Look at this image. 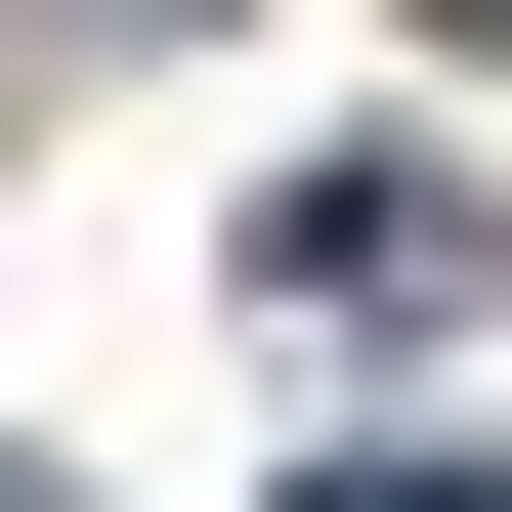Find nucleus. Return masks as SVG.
<instances>
[{
  "mask_svg": "<svg viewBox=\"0 0 512 512\" xmlns=\"http://www.w3.org/2000/svg\"><path fill=\"white\" fill-rule=\"evenodd\" d=\"M256 299H299V342H470V299H512V214L427 171V128H342V171L256 214Z\"/></svg>",
  "mask_w": 512,
  "mask_h": 512,
  "instance_id": "f257e3e1",
  "label": "nucleus"
},
{
  "mask_svg": "<svg viewBox=\"0 0 512 512\" xmlns=\"http://www.w3.org/2000/svg\"><path fill=\"white\" fill-rule=\"evenodd\" d=\"M299 512H512V470H427V427H384V470H299Z\"/></svg>",
  "mask_w": 512,
  "mask_h": 512,
  "instance_id": "f03ea898",
  "label": "nucleus"
},
{
  "mask_svg": "<svg viewBox=\"0 0 512 512\" xmlns=\"http://www.w3.org/2000/svg\"><path fill=\"white\" fill-rule=\"evenodd\" d=\"M0 512H86V470H0Z\"/></svg>",
  "mask_w": 512,
  "mask_h": 512,
  "instance_id": "7ed1b4c3",
  "label": "nucleus"
}]
</instances>
